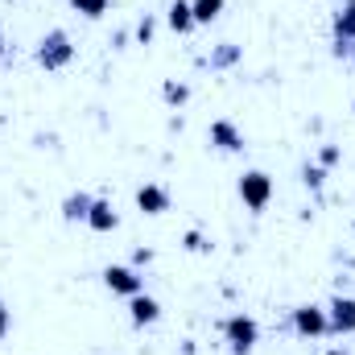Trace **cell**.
I'll use <instances>...</instances> for the list:
<instances>
[{
  "label": "cell",
  "mask_w": 355,
  "mask_h": 355,
  "mask_svg": "<svg viewBox=\"0 0 355 355\" xmlns=\"http://www.w3.org/2000/svg\"><path fill=\"white\" fill-rule=\"evenodd\" d=\"M33 58H37V67H46V71H67V67L75 62V42H71V33H67V29L42 33Z\"/></svg>",
  "instance_id": "6da1fadb"
},
{
  "label": "cell",
  "mask_w": 355,
  "mask_h": 355,
  "mask_svg": "<svg viewBox=\"0 0 355 355\" xmlns=\"http://www.w3.org/2000/svg\"><path fill=\"white\" fill-rule=\"evenodd\" d=\"M219 331H223V343L232 355H252L261 343V322L252 314H232V318H223Z\"/></svg>",
  "instance_id": "7a4b0ae2"
},
{
  "label": "cell",
  "mask_w": 355,
  "mask_h": 355,
  "mask_svg": "<svg viewBox=\"0 0 355 355\" xmlns=\"http://www.w3.org/2000/svg\"><path fill=\"white\" fill-rule=\"evenodd\" d=\"M289 331L297 339H322L331 335V322H327V306H314V302H302L289 310Z\"/></svg>",
  "instance_id": "3957f363"
},
{
  "label": "cell",
  "mask_w": 355,
  "mask_h": 355,
  "mask_svg": "<svg viewBox=\"0 0 355 355\" xmlns=\"http://www.w3.org/2000/svg\"><path fill=\"white\" fill-rule=\"evenodd\" d=\"M236 190H240V198H244V207L252 215H261L268 202H272V178L265 170H244L240 182H236Z\"/></svg>",
  "instance_id": "277c9868"
},
{
  "label": "cell",
  "mask_w": 355,
  "mask_h": 355,
  "mask_svg": "<svg viewBox=\"0 0 355 355\" xmlns=\"http://www.w3.org/2000/svg\"><path fill=\"white\" fill-rule=\"evenodd\" d=\"M331 37H335V54L355 62V0H339L335 21H331Z\"/></svg>",
  "instance_id": "5b68a950"
},
{
  "label": "cell",
  "mask_w": 355,
  "mask_h": 355,
  "mask_svg": "<svg viewBox=\"0 0 355 355\" xmlns=\"http://www.w3.org/2000/svg\"><path fill=\"white\" fill-rule=\"evenodd\" d=\"M103 285L112 293H120V297H137V293H145V272L137 265H107L103 268Z\"/></svg>",
  "instance_id": "8992f818"
},
{
  "label": "cell",
  "mask_w": 355,
  "mask_h": 355,
  "mask_svg": "<svg viewBox=\"0 0 355 355\" xmlns=\"http://www.w3.org/2000/svg\"><path fill=\"white\" fill-rule=\"evenodd\" d=\"M327 322H331V335H355V297L335 293L327 306Z\"/></svg>",
  "instance_id": "52a82bcc"
},
{
  "label": "cell",
  "mask_w": 355,
  "mask_h": 355,
  "mask_svg": "<svg viewBox=\"0 0 355 355\" xmlns=\"http://www.w3.org/2000/svg\"><path fill=\"white\" fill-rule=\"evenodd\" d=\"M207 141H211L219 153H244V132H240L232 120H211Z\"/></svg>",
  "instance_id": "ba28073f"
},
{
  "label": "cell",
  "mask_w": 355,
  "mask_h": 355,
  "mask_svg": "<svg viewBox=\"0 0 355 355\" xmlns=\"http://www.w3.org/2000/svg\"><path fill=\"white\" fill-rule=\"evenodd\" d=\"M137 207H141V215H166L170 211V190L162 182H145V186H137Z\"/></svg>",
  "instance_id": "9c48e42d"
},
{
  "label": "cell",
  "mask_w": 355,
  "mask_h": 355,
  "mask_svg": "<svg viewBox=\"0 0 355 355\" xmlns=\"http://www.w3.org/2000/svg\"><path fill=\"white\" fill-rule=\"evenodd\" d=\"M83 223H87L91 232H99V236H107V232H116V227H120V215H116V207H112L107 198H95Z\"/></svg>",
  "instance_id": "30bf717a"
},
{
  "label": "cell",
  "mask_w": 355,
  "mask_h": 355,
  "mask_svg": "<svg viewBox=\"0 0 355 355\" xmlns=\"http://www.w3.org/2000/svg\"><path fill=\"white\" fill-rule=\"evenodd\" d=\"M128 318H132V327H153V322L162 318V306H157V297H149V293H137V297H128Z\"/></svg>",
  "instance_id": "8fae6325"
},
{
  "label": "cell",
  "mask_w": 355,
  "mask_h": 355,
  "mask_svg": "<svg viewBox=\"0 0 355 355\" xmlns=\"http://www.w3.org/2000/svg\"><path fill=\"white\" fill-rule=\"evenodd\" d=\"M91 202H95V194H87V190L67 194V198H62V219H67V223H83L87 211H91Z\"/></svg>",
  "instance_id": "7c38bea8"
},
{
  "label": "cell",
  "mask_w": 355,
  "mask_h": 355,
  "mask_svg": "<svg viewBox=\"0 0 355 355\" xmlns=\"http://www.w3.org/2000/svg\"><path fill=\"white\" fill-rule=\"evenodd\" d=\"M166 25H170L174 33H190V29H194L190 0H170V8H166Z\"/></svg>",
  "instance_id": "4fadbf2b"
},
{
  "label": "cell",
  "mask_w": 355,
  "mask_h": 355,
  "mask_svg": "<svg viewBox=\"0 0 355 355\" xmlns=\"http://www.w3.org/2000/svg\"><path fill=\"white\" fill-rule=\"evenodd\" d=\"M190 12H194V25H211V21H219L223 0H190Z\"/></svg>",
  "instance_id": "5bb4252c"
},
{
  "label": "cell",
  "mask_w": 355,
  "mask_h": 355,
  "mask_svg": "<svg viewBox=\"0 0 355 355\" xmlns=\"http://www.w3.org/2000/svg\"><path fill=\"white\" fill-rule=\"evenodd\" d=\"M71 8H75L79 17H87V21H99V17L112 8V0H71Z\"/></svg>",
  "instance_id": "9a60e30c"
},
{
  "label": "cell",
  "mask_w": 355,
  "mask_h": 355,
  "mask_svg": "<svg viewBox=\"0 0 355 355\" xmlns=\"http://www.w3.org/2000/svg\"><path fill=\"white\" fill-rule=\"evenodd\" d=\"M162 99L174 103V107H182V103L190 99V87H186V83H174V79H166V83H162Z\"/></svg>",
  "instance_id": "2e32d148"
},
{
  "label": "cell",
  "mask_w": 355,
  "mask_h": 355,
  "mask_svg": "<svg viewBox=\"0 0 355 355\" xmlns=\"http://www.w3.org/2000/svg\"><path fill=\"white\" fill-rule=\"evenodd\" d=\"M302 182L318 194V190H322V182H327V170H322V166H306V170H302Z\"/></svg>",
  "instance_id": "e0dca14e"
},
{
  "label": "cell",
  "mask_w": 355,
  "mask_h": 355,
  "mask_svg": "<svg viewBox=\"0 0 355 355\" xmlns=\"http://www.w3.org/2000/svg\"><path fill=\"white\" fill-rule=\"evenodd\" d=\"M186 252H211L207 236H202V232H186Z\"/></svg>",
  "instance_id": "ac0fdd59"
},
{
  "label": "cell",
  "mask_w": 355,
  "mask_h": 355,
  "mask_svg": "<svg viewBox=\"0 0 355 355\" xmlns=\"http://www.w3.org/2000/svg\"><path fill=\"white\" fill-rule=\"evenodd\" d=\"M153 29H157V25H153V17H145V21L137 25V42H141V46H149V42H153Z\"/></svg>",
  "instance_id": "d6986e66"
},
{
  "label": "cell",
  "mask_w": 355,
  "mask_h": 355,
  "mask_svg": "<svg viewBox=\"0 0 355 355\" xmlns=\"http://www.w3.org/2000/svg\"><path fill=\"white\" fill-rule=\"evenodd\" d=\"M8 331H12V310H8V302L0 297V339H8Z\"/></svg>",
  "instance_id": "ffe728a7"
},
{
  "label": "cell",
  "mask_w": 355,
  "mask_h": 355,
  "mask_svg": "<svg viewBox=\"0 0 355 355\" xmlns=\"http://www.w3.org/2000/svg\"><path fill=\"white\" fill-rule=\"evenodd\" d=\"M335 162H339V149H335V145H322V149H318V166L327 170V166H335Z\"/></svg>",
  "instance_id": "44dd1931"
},
{
  "label": "cell",
  "mask_w": 355,
  "mask_h": 355,
  "mask_svg": "<svg viewBox=\"0 0 355 355\" xmlns=\"http://www.w3.org/2000/svg\"><path fill=\"white\" fill-rule=\"evenodd\" d=\"M149 261H153V252H149V248H141V252L132 257V265H137V268H141V265H149Z\"/></svg>",
  "instance_id": "7402d4cb"
},
{
  "label": "cell",
  "mask_w": 355,
  "mask_h": 355,
  "mask_svg": "<svg viewBox=\"0 0 355 355\" xmlns=\"http://www.w3.org/2000/svg\"><path fill=\"white\" fill-rule=\"evenodd\" d=\"M327 355H352V352H347V347H331Z\"/></svg>",
  "instance_id": "603a6c76"
},
{
  "label": "cell",
  "mask_w": 355,
  "mask_h": 355,
  "mask_svg": "<svg viewBox=\"0 0 355 355\" xmlns=\"http://www.w3.org/2000/svg\"><path fill=\"white\" fill-rule=\"evenodd\" d=\"M4 54H8V46H4V33H0V62H4Z\"/></svg>",
  "instance_id": "cb8c5ba5"
},
{
  "label": "cell",
  "mask_w": 355,
  "mask_h": 355,
  "mask_svg": "<svg viewBox=\"0 0 355 355\" xmlns=\"http://www.w3.org/2000/svg\"><path fill=\"white\" fill-rule=\"evenodd\" d=\"M352 107H355V103H352Z\"/></svg>",
  "instance_id": "d4e9b609"
}]
</instances>
